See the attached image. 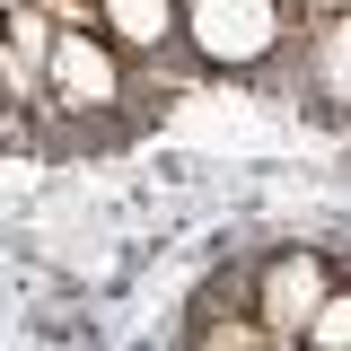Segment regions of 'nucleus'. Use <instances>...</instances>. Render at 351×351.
I'll return each instance as SVG.
<instances>
[{"instance_id":"1","label":"nucleus","mask_w":351,"mask_h":351,"mask_svg":"<svg viewBox=\"0 0 351 351\" xmlns=\"http://www.w3.org/2000/svg\"><path fill=\"white\" fill-rule=\"evenodd\" d=\"M281 53H299V18L281 0H184V62L219 80H272Z\"/></svg>"},{"instance_id":"9","label":"nucleus","mask_w":351,"mask_h":351,"mask_svg":"<svg viewBox=\"0 0 351 351\" xmlns=\"http://www.w3.org/2000/svg\"><path fill=\"white\" fill-rule=\"evenodd\" d=\"M263 351H307V343H281V334H272V343H263Z\"/></svg>"},{"instance_id":"7","label":"nucleus","mask_w":351,"mask_h":351,"mask_svg":"<svg viewBox=\"0 0 351 351\" xmlns=\"http://www.w3.org/2000/svg\"><path fill=\"white\" fill-rule=\"evenodd\" d=\"M263 343H272V334H263V316H255V307H228V281L193 299L184 351H263Z\"/></svg>"},{"instance_id":"5","label":"nucleus","mask_w":351,"mask_h":351,"mask_svg":"<svg viewBox=\"0 0 351 351\" xmlns=\"http://www.w3.org/2000/svg\"><path fill=\"white\" fill-rule=\"evenodd\" d=\"M53 44H62V27L44 18L36 0H9V44H0V97H9V114H27V106L44 97Z\"/></svg>"},{"instance_id":"4","label":"nucleus","mask_w":351,"mask_h":351,"mask_svg":"<svg viewBox=\"0 0 351 351\" xmlns=\"http://www.w3.org/2000/svg\"><path fill=\"white\" fill-rule=\"evenodd\" d=\"M88 27L123 62H167L184 53V0H88Z\"/></svg>"},{"instance_id":"3","label":"nucleus","mask_w":351,"mask_h":351,"mask_svg":"<svg viewBox=\"0 0 351 351\" xmlns=\"http://www.w3.org/2000/svg\"><path fill=\"white\" fill-rule=\"evenodd\" d=\"M334 290L343 281H334V255L325 246H281L272 263H255V316H263V334H281V343H299Z\"/></svg>"},{"instance_id":"8","label":"nucleus","mask_w":351,"mask_h":351,"mask_svg":"<svg viewBox=\"0 0 351 351\" xmlns=\"http://www.w3.org/2000/svg\"><path fill=\"white\" fill-rule=\"evenodd\" d=\"M307 351H351V290H334V299L316 307V325L299 334Z\"/></svg>"},{"instance_id":"2","label":"nucleus","mask_w":351,"mask_h":351,"mask_svg":"<svg viewBox=\"0 0 351 351\" xmlns=\"http://www.w3.org/2000/svg\"><path fill=\"white\" fill-rule=\"evenodd\" d=\"M123 80H132V62L97 36V27H62V44H53V80H44V106L71 114L80 141H114L106 106H123Z\"/></svg>"},{"instance_id":"6","label":"nucleus","mask_w":351,"mask_h":351,"mask_svg":"<svg viewBox=\"0 0 351 351\" xmlns=\"http://www.w3.org/2000/svg\"><path fill=\"white\" fill-rule=\"evenodd\" d=\"M299 97H307V106H325V114H343V106H351V9L316 18V27L299 36Z\"/></svg>"}]
</instances>
